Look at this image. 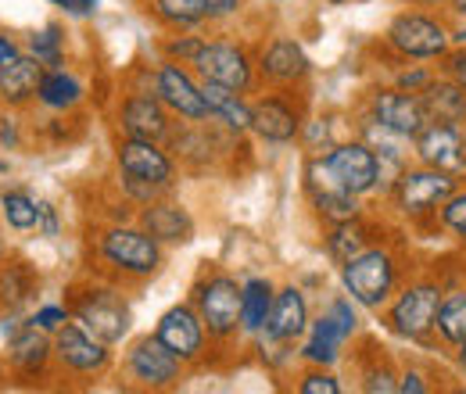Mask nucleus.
<instances>
[{
	"instance_id": "393cba45",
	"label": "nucleus",
	"mask_w": 466,
	"mask_h": 394,
	"mask_svg": "<svg viewBox=\"0 0 466 394\" xmlns=\"http://www.w3.org/2000/svg\"><path fill=\"white\" fill-rule=\"evenodd\" d=\"M349 340H351L349 330L323 308L319 316H312L305 338L298 340V359H301L305 366H330V369H334V366L341 362Z\"/></svg>"
},
{
	"instance_id": "bf43d9fd",
	"label": "nucleus",
	"mask_w": 466,
	"mask_h": 394,
	"mask_svg": "<svg viewBox=\"0 0 466 394\" xmlns=\"http://www.w3.org/2000/svg\"><path fill=\"white\" fill-rule=\"evenodd\" d=\"M7 172H11V162H7V158H0V176H7Z\"/></svg>"
},
{
	"instance_id": "338daca9",
	"label": "nucleus",
	"mask_w": 466,
	"mask_h": 394,
	"mask_svg": "<svg viewBox=\"0 0 466 394\" xmlns=\"http://www.w3.org/2000/svg\"><path fill=\"white\" fill-rule=\"evenodd\" d=\"M0 312H4V301H0Z\"/></svg>"
},
{
	"instance_id": "412c9836",
	"label": "nucleus",
	"mask_w": 466,
	"mask_h": 394,
	"mask_svg": "<svg viewBox=\"0 0 466 394\" xmlns=\"http://www.w3.org/2000/svg\"><path fill=\"white\" fill-rule=\"evenodd\" d=\"M327 169L334 172V179L359 194V197H373L377 194V179H380V166H377V151L362 140V136H351L334 144L327 155H323Z\"/></svg>"
},
{
	"instance_id": "aec40b11",
	"label": "nucleus",
	"mask_w": 466,
	"mask_h": 394,
	"mask_svg": "<svg viewBox=\"0 0 466 394\" xmlns=\"http://www.w3.org/2000/svg\"><path fill=\"white\" fill-rule=\"evenodd\" d=\"M155 334H158V340H162L173 355H179L190 369H194V366H205V362H208V351L216 348L212 338H208V330H205V323H201V316H198V308L190 305V298L173 305V308H166V312L158 316Z\"/></svg>"
},
{
	"instance_id": "f704fd0d",
	"label": "nucleus",
	"mask_w": 466,
	"mask_h": 394,
	"mask_svg": "<svg viewBox=\"0 0 466 394\" xmlns=\"http://www.w3.org/2000/svg\"><path fill=\"white\" fill-rule=\"evenodd\" d=\"M22 47L36 57L44 68L68 65V29H65V22L51 18V22H44L40 29H33V33L22 40Z\"/></svg>"
},
{
	"instance_id": "f257e3e1",
	"label": "nucleus",
	"mask_w": 466,
	"mask_h": 394,
	"mask_svg": "<svg viewBox=\"0 0 466 394\" xmlns=\"http://www.w3.org/2000/svg\"><path fill=\"white\" fill-rule=\"evenodd\" d=\"M90 251L97 269L122 287L151 280L166 266V248L137 219L97 226V233L90 237Z\"/></svg>"
},
{
	"instance_id": "a211bd4d",
	"label": "nucleus",
	"mask_w": 466,
	"mask_h": 394,
	"mask_svg": "<svg viewBox=\"0 0 466 394\" xmlns=\"http://www.w3.org/2000/svg\"><path fill=\"white\" fill-rule=\"evenodd\" d=\"M362 115L373 118L380 129H388L391 136H399L406 144H412L416 133L431 122L423 97L420 94H409V90H399V86H377V90H370V97L362 105Z\"/></svg>"
},
{
	"instance_id": "39448f33",
	"label": "nucleus",
	"mask_w": 466,
	"mask_h": 394,
	"mask_svg": "<svg viewBox=\"0 0 466 394\" xmlns=\"http://www.w3.org/2000/svg\"><path fill=\"white\" fill-rule=\"evenodd\" d=\"M126 86L137 90H151L179 122H205V94H201V79L194 76L190 65H179L169 57H158L155 65H140L129 72Z\"/></svg>"
},
{
	"instance_id": "72a5a7b5",
	"label": "nucleus",
	"mask_w": 466,
	"mask_h": 394,
	"mask_svg": "<svg viewBox=\"0 0 466 394\" xmlns=\"http://www.w3.org/2000/svg\"><path fill=\"white\" fill-rule=\"evenodd\" d=\"M147 15L155 18V25L162 33H190V29L208 25L205 0H155L147 7Z\"/></svg>"
},
{
	"instance_id": "4c0bfd02",
	"label": "nucleus",
	"mask_w": 466,
	"mask_h": 394,
	"mask_svg": "<svg viewBox=\"0 0 466 394\" xmlns=\"http://www.w3.org/2000/svg\"><path fill=\"white\" fill-rule=\"evenodd\" d=\"M205 40H208V33L205 29H190V33H166V40H162V57H169V61H179V65H194L198 55L205 51Z\"/></svg>"
},
{
	"instance_id": "e2e57ef3",
	"label": "nucleus",
	"mask_w": 466,
	"mask_h": 394,
	"mask_svg": "<svg viewBox=\"0 0 466 394\" xmlns=\"http://www.w3.org/2000/svg\"><path fill=\"white\" fill-rule=\"evenodd\" d=\"M330 7H345V4H355V0H327Z\"/></svg>"
},
{
	"instance_id": "37998d69",
	"label": "nucleus",
	"mask_w": 466,
	"mask_h": 394,
	"mask_svg": "<svg viewBox=\"0 0 466 394\" xmlns=\"http://www.w3.org/2000/svg\"><path fill=\"white\" fill-rule=\"evenodd\" d=\"M434 76H438V72H431L427 65H409V61H402V68L391 76V86L409 90V94H423V90L434 83Z\"/></svg>"
},
{
	"instance_id": "f03ea898",
	"label": "nucleus",
	"mask_w": 466,
	"mask_h": 394,
	"mask_svg": "<svg viewBox=\"0 0 466 394\" xmlns=\"http://www.w3.org/2000/svg\"><path fill=\"white\" fill-rule=\"evenodd\" d=\"M68 308L72 319L83 323L94 338H101L105 344L118 348L122 340H129L133 334V305L126 298V287L116 280H83L68 290Z\"/></svg>"
},
{
	"instance_id": "423d86ee",
	"label": "nucleus",
	"mask_w": 466,
	"mask_h": 394,
	"mask_svg": "<svg viewBox=\"0 0 466 394\" xmlns=\"http://www.w3.org/2000/svg\"><path fill=\"white\" fill-rule=\"evenodd\" d=\"M244 136H233L230 129L216 126V122H176V129L169 133L166 147L173 151L176 166L183 176H208L219 172L233 158V151L240 147Z\"/></svg>"
},
{
	"instance_id": "9d476101",
	"label": "nucleus",
	"mask_w": 466,
	"mask_h": 394,
	"mask_svg": "<svg viewBox=\"0 0 466 394\" xmlns=\"http://www.w3.org/2000/svg\"><path fill=\"white\" fill-rule=\"evenodd\" d=\"M112 366H116V348L94 338L83 323L68 319L55 334V373L65 380L94 384V380L108 377Z\"/></svg>"
},
{
	"instance_id": "13d9d810",
	"label": "nucleus",
	"mask_w": 466,
	"mask_h": 394,
	"mask_svg": "<svg viewBox=\"0 0 466 394\" xmlns=\"http://www.w3.org/2000/svg\"><path fill=\"white\" fill-rule=\"evenodd\" d=\"M11 380V373H7V362H4V355H0V388Z\"/></svg>"
},
{
	"instance_id": "c9c22d12",
	"label": "nucleus",
	"mask_w": 466,
	"mask_h": 394,
	"mask_svg": "<svg viewBox=\"0 0 466 394\" xmlns=\"http://www.w3.org/2000/svg\"><path fill=\"white\" fill-rule=\"evenodd\" d=\"M434 338L445 348H460L466 340V287H452L441 294L438 319H434Z\"/></svg>"
},
{
	"instance_id": "49530a36",
	"label": "nucleus",
	"mask_w": 466,
	"mask_h": 394,
	"mask_svg": "<svg viewBox=\"0 0 466 394\" xmlns=\"http://www.w3.org/2000/svg\"><path fill=\"white\" fill-rule=\"evenodd\" d=\"M248 0H205V11H208V25H230L244 15Z\"/></svg>"
},
{
	"instance_id": "0eeeda50",
	"label": "nucleus",
	"mask_w": 466,
	"mask_h": 394,
	"mask_svg": "<svg viewBox=\"0 0 466 394\" xmlns=\"http://www.w3.org/2000/svg\"><path fill=\"white\" fill-rule=\"evenodd\" d=\"M190 305L198 308L216 348H227L237 338H244V330H240V280L233 273L201 269L194 287H190Z\"/></svg>"
},
{
	"instance_id": "ddd939ff",
	"label": "nucleus",
	"mask_w": 466,
	"mask_h": 394,
	"mask_svg": "<svg viewBox=\"0 0 466 394\" xmlns=\"http://www.w3.org/2000/svg\"><path fill=\"white\" fill-rule=\"evenodd\" d=\"M445 287L438 280H412L395 290V298L384 305V323L395 338L427 344L434 338V319L441 305Z\"/></svg>"
},
{
	"instance_id": "f3484780",
	"label": "nucleus",
	"mask_w": 466,
	"mask_h": 394,
	"mask_svg": "<svg viewBox=\"0 0 466 394\" xmlns=\"http://www.w3.org/2000/svg\"><path fill=\"white\" fill-rule=\"evenodd\" d=\"M301 190H305V201H309L312 216H316L323 226L349 223V219L366 216L362 197H359V194H351V190H345V187L334 179V172L327 169L323 155H312V158L305 162Z\"/></svg>"
},
{
	"instance_id": "a878e982",
	"label": "nucleus",
	"mask_w": 466,
	"mask_h": 394,
	"mask_svg": "<svg viewBox=\"0 0 466 394\" xmlns=\"http://www.w3.org/2000/svg\"><path fill=\"white\" fill-rule=\"evenodd\" d=\"M44 65L29 51L15 55L11 61L0 65V108H15V112H29L36 108V86H40Z\"/></svg>"
},
{
	"instance_id": "052dcab7",
	"label": "nucleus",
	"mask_w": 466,
	"mask_h": 394,
	"mask_svg": "<svg viewBox=\"0 0 466 394\" xmlns=\"http://www.w3.org/2000/svg\"><path fill=\"white\" fill-rule=\"evenodd\" d=\"M4 258H7V240L0 237V262H4Z\"/></svg>"
},
{
	"instance_id": "cd10ccee",
	"label": "nucleus",
	"mask_w": 466,
	"mask_h": 394,
	"mask_svg": "<svg viewBox=\"0 0 466 394\" xmlns=\"http://www.w3.org/2000/svg\"><path fill=\"white\" fill-rule=\"evenodd\" d=\"M40 287H44V280H40V273H36L33 262L15 258V255H7L0 262V301H4L7 312L29 316L33 305L40 301Z\"/></svg>"
},
{
	"instance_id": "ea45409f",
	"label": "nucleus",
	"mask_w": 466,
	"mask_h": 394,
	"mask_svg": "<svg viewBox=\"0 0 466 394\" xmlns=\"http://www.w3.org/2000/svg\"><path fill=\"white\" fill-rule=\"evenodd\" d=\"M359 391L395 394L399 391V373L391 369V362H373L370 369H362V373H359Z\"/></svg>"
},
{
	"instance_id": "a19ab883",
	"label": "nucleus",
	"mask_w": 466,
	"mask_h": 394,
	"mask_svg": "<svg viewBox=\"0 0 466 394\" xmlns=\"http://www.w3.org/2000/svg\"><path fill=\"white\" fill-rule=\"evenodd\" d=\"M438 223H441V229H449L456 240H463L466 244V190L463 187H456V190H452V197L441 205Z\"/></svg>"
},
{
	"instance_id": "4d7b16f0",
	"label": "nucleus",
	"mask_w": 466,
	"mask_h": 394,
	"mask_svg": "<svg viewBox=\"0 0 466 394\" xmlns=\"http://www.w3.org/2000/svg\"><path fill=\"white\" fill-rule=\"evenodd\" d=\"M449 11H452L456 18H466V0H449Z\"/></svg>"
},
{
	"instance_id": "5fc2aeb1",
	"label": "nucleus",
	"mask_w": 466,
	"mask_h": 394,
	"mask_svg": "<svg viewBox=\"0 0 466 394\" xmlns=\"http://www.w3.org/2000/svg\"><path fill=\"white\" fill-rule=\"evenodd\" d=\"M406 4H416V7H434V11L449 7V0H406Z\"/></svg>"
},
{
	"instance_id": "2f4dec72",
	"label": "nucleus",
	"mask_w": 466,
	"mask_h": 394,
	"mask_svg": "<svg viewBox=\"0 0 466 394\" xmlns=\"http://www.w3.org/2000/svg\"><path fill=\"white\" fill-rule=\"evenodd\" d=\"M431 122H452V126H463L466 122V86L452 76H434V83L420 94Z\"/></svg>"
},
{
	"instance_id": "7c9ffc66",
	"label": "nucleus",
	"mask_w": 466,
	"mask_h": 394,
	"mask_svg": "<svg viewBox=\"0 0 466 394\" xmlns=\"http://www.w3.org/2000/svg\"><path fill=\"white\" fill-rule=\"evenodd\" d=\"M273 298H277V283L269 277H244L240 280V330L244 338H258L266 319H269V308H273Z\"/></svg>"
},
{
	"instance_id": "20e7f679",
	"label": "nucleus",
	"mask_w": 466,
	"mask_h": 394,
	"mask_svg": "<svg viewBox=\"0 0 466 394\" xmlns=\"http://www.w3.org/2000/svg\"><path fill=\"white\" fill-rule=\"evenodd\" d=\"M341 287L359 308L380 312L402 287V258L391 244L377 240L341 266Z\"/></svg>"
},
{
	"instance_id": "4468645a",
	"label": "nucleus",
	"mask_w": 466,
	"mask_h": 394,
	"mask_svg": "<svg viewBox=\"0 0 466 394\" xmlns=\"http://www.w3.org/2000/svg\"><path fill=\"white\" fill-rule=\"evenodd\" d=\"M305 101L301 90H273L266 86L262 94L251 97V136H258L269 147H288L301 136L305 126Z\"/></svg>"
},
{
	"instance_id": "8fccbe9b",
	"label": "nucleus",
	"mask_w": 466,
	"mask_h": 394,
	"mask_svg": "<svg viewBox=\"0 0 466 394\" xmlns=\"http://www.w3.org/2000/svg\"><path fill=\"white\" fill-rule=\"evenodd\" d=\"M431 391V384H427V373L423 369H402L399 373V394H427Z\"/></svg>"
},
{
	"instance_id": "680f3d73",
	"label": "nucleus",
	"mask_w": 466,
	"mask_h": 394,
	"mask_svg": "<svg viewBox=\"0 0 466 394\" xmlns=\"http://www.w3.org/2000/svg\"><path fill=\"white\" fill-rule=\"evenodd\" d=\"M262 4H273V7H284V4H294V0H262Z\"/></svg>"
},
{
	"instance_id": "4be33fe9",
	"label": "nucleus",
	"mask_w": 466,
	"mask_h": 394,
	"mask_svg": "<svg viewBox=\"0 0 466 394\" xmlns=\"http://www.w3.org/2000/svg\"><path fill=\"white\" fill-rule=\"evenodd\" d=\"M412 158L427 169H441L449 176H466V140L463 126L452 122H427L412 140Z\"/></svg>"
},
{
	"instance_id": "2eb2a0df",
	"label": "nucleus",
	"mask_w": 466,
	"mask_h": 394,
	"mask_svg": "<svg viewBox=\"0 0 466 394\" xmlns=\"http://www.w3.org/2000/svg\"><path fill=\"white\" fill-rule=\"evenodd\" d=\"M258 83L273 90H305V83L316 72V61L305 51V44L291 33H273L255 47Z\"/></svg>"
},
{
	"instance_id": "58836bf2",
	"label": "nucleus",
	"mask_w": 466,
	"mask_h": 394,
	"mask_svg": "<svg viewBox=\"0 0 466 394\" xmlns=\"http://www.w3.org/2000/svg\"><path fill=\"white\" fill-rule=\"evenodd\" d=\"M294 391L298 394H341V377L330 369V366H305L294 380Z\"/></svg>"
},
{
	"instance_id": "1a4fd4ad",
	"label": "nucleus",
	"mask_w": 466,
	"mask_h": 394,
	"mask_svg": "<svg viewBox=\"0 0 466 394\" xmlns=\"http://www.w3.org/2000/svg\"><path fill=\"white\" fill-rule=\"evenodd\" d=\"M460 187V176H449L441 169H427V166H409L399 183L391 187L388 201L391 208L412 226H431L438 223V212L441 205L452 197V190Z\"/></svg>"
},
{
	"instance_id": "dca6fc26",
	"label": "nucleus",
	"mask_w": 466,
	"mask_h": 394,
	"mask_svg": "<svg viewBox=\"0 0 466 394\" xmlns=\"http://www.w3.org/2000/svg\"><path fill=\"white\" fill-rule=\"evenodd\" d=\"M0 355L7 362V373L22 388H36L55 377V334L40 330L36 323H25L0 344Z\"/></svg>"
},
{
	"instance_id": "b1692460",
	"label": "nucleus",
	"mask_w": 466,
	"mask_h": 394,
	"mask_svg": "<svg viewBox=\"0 0 466 394\" xmlns=\"http://www.w3.org/2000/svg\"><path fill=\"white\" fill-rule=\"evenodd\" d=\"M137 223L144 226L162 248H183V244H190L194 233H198V223H194L190 208H187L183 201H176L173 194L140 205V208H137Z\"/></svg>"
},
{
	"instance_id": "3c124183",
	"label": "nucleus",
	"mask_w": 466,
	"mask_h": 394,
	"mask_svg": "<svg viewBox=\"0 0 466 394\" xmlns=\"http://www.w3.org/2000/svg\"><path fill=\"white\" fill-rule=\"evenodd\" d=\"M441 72L452 76V79H460L466 86V47H452L449 55L441 57Z\"/></svg>"
},
{
	"instance_id": "6ab92c4d",
	"label": "nucleus",
	"mask_w": 466,
	"mask_h": 394,
	"mask_svg": "<svg viewBox=\"0 0 466 394\" xmlns=\"http://www.w3.org/2000/svg\"><path fill=\"white\" fill-rule=\"evenodd\" d=\"M112 118H116L118 136H140V140H162V144L169 140V133L179 122L151 90H137V86H126Z\"/></svg>"
},
{
	"instance_id": "e433bc0d",
	"label": "nucleus",
	"mask_w": 466,
	"mask_h": 394,
	"mask_svg": "<svg viewBox=\"0 0 466 394\" xmlns=\"http://www.w3.org/2000/svg\"><path fill=\"white\" fill-rule=\"evenodd\" d=\"M298 144L305 147L309 158H312V155H327L334 144H341V140H338V115H309L305 126H301Z\"/></svg>"
},
{
	"instance_id": "6e6552de",
	"label": "nucleus",
	"mask_w": 466,
	"mask_h": 394,
	"mask_svg": "<svg viewBox=\"0 0 466 394\" xmlns=\"http://www.w3.org/2000/svg\"><path fill=\"white\" fill-rule=\"evenodd\" d=\"M201 83H223L240 94H255L258 83V65H255V47L244 36L233 33H212L205 40V51L190 65Z\"/></svg>"
},
{
	"instance_id": "09e8293b",
	"label": "nucleus",
	"mask_w": 466,
	"mask_h": 394,
	"mask_svg": "<svg viewBox=\"0 0 466 394\" xmlns=\"http://www.w3.org/2000/svg\"><path fill=\"white\" fill-rule=\"evenodd\" d=\"M65 18H94L101 11V0H47Z\"/></svg>"
},
{
	"instance_id": "473e14b6",
	"label": "nucleus",
	"mask_w": 466,
	"mask_h": 394,
	"mask_svg": "<svg viewBox=\"0 0 466 394\" xmlns=\"http://www.w3.org/2000/svg\"><path fill=\"white\" fill-rule=\"evenodd\" d=\"M0 223L15 233H36L40 223V197L29 187H0Z\"/></svg>"
},
{
	"instance_id": "9b49d317",
	"label": "nucleus",
	"mask_w": 466,
	"mask_h": 394,
	"mask_svg": "<svg viewBox=\"0 0 466 394\" xmlns=\"http://www.w3.org/2000/svg\"><path fill=\"white\" fill-rule=\"evenodd\" d=\"M187 362L173 355L158 334H140L126 344L122 355V377L137 388V391H173L187 380Z\"/></svg>"
},
{
	"instance_id": "c85d7f7f",
	"label": "nucleus",
	"mask_w": 466,
	"mask_h": 394,
	"mask_svg": "<svg viewBox=\"0 0 466 394\" xmlns=\"http://www.w3.org/2000/svg\"><path fill=\"white\" fill-rule=\"evenodd\" d=\"M201 94H205V112L208 122L230 129L233 136H248L251 133V97L230 90L223 83H201Z\"/></svg>"
},
{
	"instance_id": "c756f323",
	"label": "nucleus",
	"mask_w": 466,
	"mask_h": 394,
	"mask_svg": "<svg viewBox=\"0 0 466 394\" xmlns=\"http://www.w3.org/2000/svg\"><path fill=\"white\" fill-rule=\"evenodd\" d=\"M377 226L370 223L366 216L359 219H349V223H334V226H323V251L334 266H345L351 255L366 251L370 244H377Z\"/></svg>"
},
{
	"instance_id": "de8ad7c7",
	"label": "nucleus",
	"mask_w": 466,
	"mask_h": 394,
	"mask_svg": "<svg viewBox=\"0 0 466 394\" xmlns=\"http://www.w3.org/2000/svg\"><path fill=\"white\" fill-rule=\"evenodd\" d=\"M36 237L44 240H58L61 237V212L55 208V201L40 197V223H36Z\"/></svg>"
},
{
	"instance_id": "864d4df0",
	"label": "nucleus",
	"mask_w": 466,
	"mask_h": 394,
	"mask_svg": "<svg viewBox=\"0 0 466 394\" xmlns=\"http://www.w3.org/2000/svg\"><path fill=\"white\" fill-rule=\"evenodd\" d=\"M452 47H466V18L463 25H452Z\"/></svg>"
},
{
	"instance_id": "c03bdc74",
	"label": "nucleus",
	"mask_w": 466,
	"mask_h": 394,
	"mask_svg": "<svg viewBox=\"0 0 466 394\" xmlns=\"http://www.w3.org/2000/svg\"><path fill=\"white\" fill-rule=\"evenodd\" d=\"M25 144V122L22 112L15 108H0V151H22Z\"/></svg>"
},
{
	"instance_id": "bb28decb",
	"label": "nucleus",
	"mask_w": 466,
	"mask_h": 394,
	"mask_svg": "<svg viewBox=\"0 0 466 394\" xmlns=\"http://www.w3.org/2000/svg\"><path fill=\"white\" fill-rule=\"evenodd\" d=\"M86 101H90L86 83L68 65L44 68L40 86H36V108H44L47 115H76Z\"/></svg>"
},
{
	"instance_id": "79ce46f5",
	"label": "nucleus",
	"mask_w": 466,
	"mask_h": 394,
	"mask_svg": "<svg viewBox=\"0 0 466 394\" xmlns=\"http://www.w3.org/2000/svg\"><path fill=\"white\" fill-rule=\"evenodd\" d=\"M68 319H72L68 301H36L33 312H29V323H36V327L47 330V334H58Z\"/></svg>"
},
{
	"instance_id": "6e6d98bb",
	"label": "nucleus",
	"mask_w": 466,
	"mask_h": 394,
	"mask_svg": "<svg viewBox=\"0 0 466 394\" xmlns=\"http://www.w3.org/2000/svg\"><path fill=\"white\" fill-rule=\"evenodd\" d=\"M456 369H460V373L466 377V340L460 344V348H456Z\"/></svg>"
},
{
	"instance_id": "0e129e2a",
	"label": "nucleus",
	"mask_w": 466,
	"mask_h": 394,
	"mask_svg": "<svg viewBox=\"0 0 466 394\" xmlns=\"http://www.w3.org/2000/svg\"><path fill=\"white\" fill-rule=\"evenodd\" d=\"M133 4H137V7H144V11H147V7H151V4H155V0H133Z\"/></svg>"
},
{
	"instance_id": "a18cd8bd",
	"label": "nucleus",
	"mask_w": 466,
	"mask_h": 394,
	"mask_svg": "<svg viewBox=\"0 0 466 394\" xmlns=\"http://www.w3.org/2000/svg\"><path fill=\"white\" fill-rule=\"evenodd\" d=\"M327 312H330V316H334V319H338V323L349 330L351 338L359 334V305L351 301L349 294H334V298L327 301Z\"/></svg>"
},
{
	"instance_id": "5701e85b",
	"label": "nucleus",
	"mask_w": 466,
	"mask_h": 394,
	"mask_svg": "<svg viewBox=\"0 0 466 394\" xmlns=\"http://www.w3.org/2000/svg\"><path fill=\"white\" fill-rule=\"evenodd\" d=\"M309 323H312V308H309L305 290L298 283H288V287H277L269 319H266L262 334L255 340H266V344H298V340L305 338Z\"/></svg>"
},
{
	"instance_id": "603ef678",
	"label": "nucleus",
	"mask_w": 466,
	"mask_h": 394,
	"mask_svg": "<svg viewBox=\"0 0 466 394\" xmlns=\"http://www.w3.org/2000/svg\"><path fill=\"white\" fill-rule=\"evenodd\" d=\"M22 51H25V47H22V40L0 29V65H4V61H11L15 55H22Z\"/></svg>"
},
{
	"instance_id": "f8f14e48",
	"label": "nucleus",
	"mask_w": 466,
	"mask_h": 394,
	"mask_svg": "<svg viewBox=\"0 0 466 394\" xmlns=\"http://www.w3.org/2000/svg\"><path fill=\"white\" fill-rule=\"evenodd\" d=\"M116 179L129 183H147L158 187L162 194H173L179 187V166H176L173 151L162 140H140V136H116Z\"/></svg>"
},
{
	"instance_id": "774afa93",
	"label": "nucleus",
	"mask_w": 466,
	"mask_h": 394,
	"mask_svg": "<svg viewBox=\"0 0 466 394\" xmlns=\"http://www.w3.org/2000/svg\"><path fill=\"white\" fill-rule=\"evenodd\" d=\"M402 4H406V0H402Z\"/></svg>"
},
{
	"instance_id": "7ed1b4c3",
	"label": "nucleus",
	"mask_w": 466,
	"mask_h": 394,
	"mask_svg": "<svg viewBox=\"0 0 466 394\" xmlns=\"http://www.w3.org/2000/svg\"><path fill=\"white\" fill-rule=\"evenodd\" d=\"M384 47L399 61H441L452 51V25L434 7H399L384 25Z\"/></svg>"
},
{
	"instance_id": "69168bd1",
	"label": "nucleus",
	"mask_w": 466,
	"mask_h": 394,
	"mask_svg": "<svg viewBox=\"0 0 466 394\" xmlns=\"http://www.w3.org/2000/svg\"><path fill=\"white\" fill-rule=\"evenodd\" d=\"M463 140H466V122H463Z\"/></svg>"
}]
</instances>
